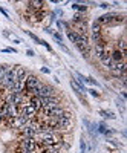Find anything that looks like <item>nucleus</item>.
I'll use <instances>...</instances> for the list:
<instances>
[{
	"label": "nucleus",
	"instance_id": "f03ea898",
	"mask_svg": "<svg viewBox=\"0 0 127 153\" xmlns=\"http://www.w3.org/2000/svg\"><path fill=\"white\" fill-rule=\"evenodd\" d=\"M57 106H61V100H60L58 95L41 98V110L40 112H49L51 109H54Z\"/></svg>",
	"mask_w": 127,
	"mask_h": 153
},
{
	"label": "nucleus",
	"instance_id": "dca6fc26",
	"mask_svg": "<svg viewBox=\"0 0 127 153\" xmlns=\"http://www.w3.org/2000/svg\"><path fill=\"white\" fill-rule=\"evenodd\" d=\"M25 32H26V34H28V35H29V37H31V38H32V40H34V42H35L37 44H40V42H41V40H40V38H38V37H37V35H35V34H32V32H31V31H25Z\"/></svg>",
	"mask_w": 127,
	"mask_h": 153
},
{
	"label": "nucleus",
	"instance_id": "ddd939ff",
	"mask_svg": "<svg viewBox=\"0 0 127 153\" xmlns=\"http://www.w3.org/2000/svg\"><path fill=\"white\" fill-rule=\"evenodd\" d=\"M72 9L74 11H80V12H86L87 6L83 5V3H72Z\"/></svg>",
	"mask_w": 127,
	"mask_h": 153
},
{
	"label": "nucleus",
	"instance_id": "2eb2a0df",
	"mask_svg": "<svg viewBox=\"0 0 127 153\" xmlns=\"http://www.w3.org/2000/svg\"><path fill=\"white\" fill-rule=\"evenodd\" d=\"M75 76L78 78V81H81L83 84H87V76H84V75H81L80 72H75Z\"/></svg>",
	"mask_w": 127,
	"mask_h": 153
},
{
	"label": "nucleus",
	"instance_id": "0eeeda50",
	"mask_svg": "<svg viewBox=\"0 0 127 153\" xmlns=\"http://www.w3.org/2000/svg\"><path fill=\"white\" fill-rule=\"evenodd\" d=\"M110 58L113 60V63H120V61H124L126 60V54L120 52L118 49H113L110 52Z\"/></svg>",
	"mask_w": 127,
	"mask_h": 153
},
{
	"label": "nucleus",
	"instance_id": "7ed1b4c3",
	"mask_svg": "<svg viewBox=\"0 0 127 153\" xmlns=\"http://www.w3.org/2000/svg\"><path fill=\"white\" fill-rule=\"evenodd\" d=\"M19 148H23V150H29V152H35L37 150V142L34 138H23L19 141Z\"/></svg>",
	"mask_w": 127,
	"mask_h": 153
},
{
	"label": "nucleus",
	"instance_id": "393cba45",
	"mask_svg": "<svg viewBox=\"0 0 127 153\" xmlns=\"http://www.w3.org/2000/svg\"><path fill=\"white\" fill-rule=\"evenodd\" d=\"M45 32H47V34H51V35H52V34L55 32V31L52 29V28H49V26H47V28H45Z\"/></svg>",
	"mask_w": 127,
	"mask_h": 153
},
{
	"label": "nucleus",
	"instance_id": "aec40b11",
	"mask_svg": "<svg viewBox=\"0 0 127 153\" xmlns=\"http://www.w3.org/2000/svg\"><path fill=\"white\" fill-rule=\"evenodd\" d=\"M80 147H81V153H86V141L81 138V141H80Z\"/></svg>",
	"mask_w": 127,
	"mask_h": 153
},
{
	"label": "nucleus",
	"instance_id": "b1692460",
	"mask_svg": "<svg viewBox=\"0 0 127 153\" xmlns=\"http://www.w3.org/2000/svg\"><path fill=\"white\" fill-rule=\"evenodd\" d=\"M26 55H28V57H34V55H35V52H34L32 49H26Z\"/></svg>",
	"mask_w": 127,
	"mask_h": 153
},
{
	"label": "nucleus",
	"instance_id": "423d86ee",
	"mask_svg": "<svg viewBox=\"0 0 127 153\" xmlns=\"http://www.w3.org/2000/svg\"><path fill=\"white\" fill-rule=\"evenodd\" d=\"M19 130H20V133H21V136H23V138H34V136H35V133H37L29 123L25 124L23 127H20Z\"/></svg>",
	"mask_w": 127,
	"mask_h": 153
},
{
	"label": "nucleus",
	"instance_id": "f3484780",
	"mask_svg": "<svg viewBox=\"0 0 127 153\" xmlns=\"http://www.w3.org/2000/svg\"><path fill=\"white\" fill-rule=\"evenodd\" d=\"M52 37L57 40V43H63V35H61L60 32H54V34H52Z\"/></svg>",
	"mask_w": 127,
	"mask_h": 153
},
{
	"label": "nucleus",
	"instance_id": "39448f33",
	"mask_svg": "<svg viewBox=\"0 0 127 153\" xmlns=\"http://www.w3.org/2000/svg\"><path fill=\"white\" fill-rule=\"evenodd\" d=\"M118 14H115V12H109V14H104V15H101V17H98L97 19V21L101 26H107V25H113L115 23V17H116Z\"/></svg>",
	"mask_w": 127,
	"mask_h": 153
},
{
	"label": "nucleus",
	"instance_id": "6ab92c4d",
	"mask_svg": "<svg viewBox=\"0 0 127 153\" xmlns=\"http://www.w3.org/2000/svg\"><path fill=\"white\" fill-rule=\"evenodd\" d=\"M87 84H94V86H100V83L97 80H94L92 76H87Z\"/></svg>",
	"mask_w": 127,
	"mask_h": 153
},
{
	"label": "nucleus",
	"instance_id": "f257e3e1",
	"mask_svg": "<svg viewBox=\"0 0 127 153\" xmlns=\"http://www.w3.org/2000/svg\"><path fill=\"white\" fill-rule=\"evenodd\" d=\"M43 84H45V83H43L37 75L28 74V76H26V80H25V89H23V93L29 95V93L32 92V91H38V89H40Z\"/></svg>",
	"mask_w": 127,
	"mask_h": 153
},
{
	"label": "nucleus",
	"instance_id": "7c9ffc66",
	"mask_svg": "<svg viewBox=\"0 0 127 153\" xmlns=\"http://www.w3.org/2000/svg\"><path fill=\"white\" fill-rule=\"evenodd\" d=\"M3 121H6V119H5V116H3L2 113H0V124H2V123H3Z\"/></svg>",
	"mask_w": 127,
	"mask_h": 153
},
{
	"label": "nucleus",
	"instance_id": "a878e982",
	"mask_svg": "<svg viewBox=\"0 0 127 153\" xmlns=\"http://www.w3.org/2000/svg\"><path fill=\"white\" fill-rule=\"evenodd\" d=\"M100 8H103V9H107V8H110L109 3H100Z\"/></svg>",
	"mask_w": 127,
	"mask_h": 153
},
{
	"label": "nucleus",
	"instance_id": "4be33fe9",
	"mask_svg": "<svg viewBox=\"0 0 127 153\" xmlns=\"http://www.w3.org/2000/svg\"><path fill=\"white\" fill-rule=\"evenodd\" d=\"M40 44H41V46H45V48H46L49 52H52V48H51V46H49V44H47L46 42H45V40H41V42H40Z\"/></svg>",
	"mask_w": 127,
	"mask_h": 153
},
{
	"label": "nucleus",
	"instance_id": "412c9836",
	"mask_svg": "<svg viewBox=\"0 0 127 153\" xmlns=\"http://www.w3.org/2000/svg\"><path fill=\"white\" fill-rule=\"evenodd\" d=\"M3 52H8V54H17V49H14V48H5V49H3Z\"/></svg>",
	"mask_w": 127,
	"mask_h": 153
},
{
	"label": "nucleus",
	"instance_id": "20e7f679",
	"mask_svg": "<svg viewBox=\"0 0 127 153\" xmlns=\"http://www.w3.org/2000/svg\"><path fill=\"white\" fill-rule=\"evenodd\" d=\"M55 95H57L55 87L49 86V84H43V86L38 89V92H37L38 98H47V97H55Z\"/></svg>",
	"mask_w": 127,
	"mask_h": 153
},
{
	"label": "nucleus",
	"instance_id": "1a4fd4ad",
	"mask_svg": "<svg viewBox=\"0 0 127 153\" xmlns=\"http://www.w3.org/2000/svg\"><path fill=\"white\" fill-rule=\"evenodd\" d=\"M66 35H68V38L71 40V42H72L74 44H75V43L78 42V37H80V35H78V34L75 32V31H72V29H68V31H66Z\"/></svg>",
	"mask_w": 127,
	"mask_h": 153
},
{
	"label": "nucleus",
	"instance_id": "bb28decb",
	"mask_svg": "<svg viewBox=\"0 0 127 153\" xmlns=\"http://www.w3.org/2000/svg\"><path fill=\"white\" fill-rule=\"evenodd\" d=\"M15 153H35V152H29V150H23V148H19Z\"/></svg>",
	"mask_w": 127,
	"mask_h": 153
},
{
	"label": "nucleus",
	"instance_id": "9d476101",
	"mask_svg": "<svg viewBox=\"0 0 127 153\" xmlns=\"http://www.w3.org/2000/svg\"><path fill=\"white\" fill-rule=\"evenodd\" d=\"M115 49H118V51L122 52V54H126V40H124V37H121L116 42V48Z\"/></svg>",
	"mask_w": 127,
	"mask_h": 153
},
{
	"label": "nucleus",
	"instance_id": "cd10ccee",
	"mask_svg": "<svg viewBox=\"0 0 127 153\" xmlns=\"http://www.w3.org/2000/svg\"><path fill=\"white\" fill-rule=\"evenodd\" d=\"M0 12H2V14H3V15H5V17H6V19H9V15H8V12H6L5 9H3V8H2V6H0Z\"/></svg>",
	"mask_w": 127,
	"mask_h": 153
},
{
	"label": "nucleus",
	"instance_id": "c85d7f7f",
	"mask_svg": "<svg viewBox=\"0 0 127 153\" xmlns=\"http://www.w3.org/2000/svg\"><path fill=\"white\" fill-rule=\"evenodd\" d=\"M41 72H43V74H51V69H47V67H41Z\"/></svg>",
	"mask_w": 127,
	"mask_h": 153
},
{
	"label": "nucleus",
	"instance_id": "6e6552de",
	"mask_svg": "<svg viewBox=\"0 0 127 153\" xmlns=\"http://www.w3.org/2000/svg\"><path fill=\"white\" fill-rule=\"evenodd\" d=\"M26 5H28V8H31V9H34V11H41L46 3L45 2H28Z\"/></svg>",
	"mask_w": 127,
	"mask_h": 153
},
{
	"label": "nucleus",
	"instance_id": "c756f323",
	"mask_svg": "<svg viewBox=\"0 0 127 153\" xmlns=\"http://www.w3.org/2000/svg\"><path fill=\"white\" fill-rule=\"evenodd\" d=\"M3 35H5V37H12V35H11V32H9V31H3Z\"/></svg>",
	"mask_w": 127,
	"mask_h": 153
},
{
	"label": "nucleus",
	"instance_id": "5701e85b",
	"mask_svg": "<svg viewBox=\"0 0 127 153\" xmlns=\"http://www.w3.org/2000/svg\"><path fill=\"white\" fill-rule=\"evenodd\" d=\"M55 20H57V14H55V12H51V14H49V21H51V23H54Z\"/></svg>",
	"mask_w": 127,
	"mask_h": 153
},
{
	"label": "nucleus",
	"instance_id": "9b49d317",
	"mask_svg": "<svg viewBox=\"0 0 127 153\" xmlns=\"http://www.w3.org/2000/svg\"><path fill=\"white\" fill-rule=\"evenodd\" d=\"M100 115L103 116V118H106V119H115V113H113V112H110V110H100L98 112Z\"/></svg>",
	"mask_w": 127,
	"mask_h": 153
},
{
	"label": "nucleus",
	"instance_id": "4468645a",
	"mask_svg": "<svg viewBox=\"0 0 127 153\" xmlns=\"http://www.w3.org/2000/svg\"><path fill=\"white\" fill-rule=\"evenodd\" d=\"M90 32H103V26L95 20L94 23H92V26H90Z\"/></svg>",
	"mask_w": 127,
	"mask_h": 153
},
{
	"label": "nucleus",
	"instance_id": "f8f14e48",
	"mask_svg": "<svg viewBox=\"0 0 127 153\" xmlns=\"http://www.w3.org/2000/svg\"><path fill=\"white\" fill-rule=\"evenodd\" d=\"M109 130V127H107V124L104 123V121H101V123H98L97 124V133H101V135H104Z\"/></svg>",
	"mask_w": 127,
	"mask_h": 153
},
{
	"label": "nucleus",
	"instance_id": "a211bd4d",
	"mask_svg": "<svg viewBox=\"0 0 127 153\" xmlns=\"http://www.w3.org/2000/svg\"><path fill=\"white\" fill-rule=\"evenodd\" d=\"M87 93H90V95L94 97V98H100V93L95 91V89H87Z\"/></svg>",
	"mask_w": 127,
	"mask_h": 153
}]
</instances>
